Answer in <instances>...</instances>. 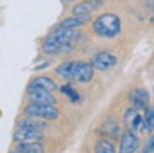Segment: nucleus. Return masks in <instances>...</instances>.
<instances>
[{
    "mask_svg": "<svg viewBox=\"0 0 154 153\" xmlns=\"http://www.w3.org/2000/svg\"><path fill=\"white\" fill-rule=\"evenodd\" d=\"M97 35L104 38H113L121 31V21L114 14H103L95 20L93 24Z\"/></svg>",
    "mask_w": 154,
    "mask_h": 153,
    "instance_id": "7ed1b4c3",
    "label": "nucleus"
},
{
    "mask_svg": "<svg viewBox=\"0 0 154 153\" xmlns=\"http://www.w3.org/2000/svg\"><path fill=\"white\" fill-rule=\"evenodd\" d=\"M139 147V139L133 130H126L121 138L118 153H135Z\"/></svg>",
    "mask_w": 154,
    "mask_h": 153,
    "instance_id": "9d476101",
    "label": "nucleus"
},
{
    "mask_svg": "<svg viewBox=\"0 0 154 153\" xmlns=\"http://www.w3.org/2000/svg\"><path fill=\"white\" fill-rule=\"evenodd\" d=\"M91 19V16H73L70 18H67L58 24L56 29H76L77 27H80L86 24Z\"/></svg>",
    "mask_w": 154,
    "mask_h": 153,
    "instance_id": "f8f14e48",
    "label": "nucleus"
},
{
    "mask_svg": "<svg viewBox=\"0 0 154 153\" xmlns=\"http://www.w3.org/2000/svg\"><path fill=\"white\" fill-rule=\"evenodd\" d=\"M128 101L135 109H146L149 105L150 95L145 88H134L128 93Z\"/></svg>",
    "mask_w": 154,
    "mask_h": 153,
    "instance_id": "0eeeda50",
    "label": "nucleus"
},
{
    "mask_svg": "<svg viewBox=\"0 0 154 153\" xmlns=\"http://www.w3.org/2000/svg\"><path fill=\"white\" fill-rule=\"evenodd\" d=\"M43 138V132L31 129L19 127L14 134V140L16 142H28V141H39Z\"/></svg>",
    "mask_w": 154,
    "mask_h": 153,
    "instance_id": "9b49d317",
    "label": "nucleus"
},
{
    "mask_svg": "<svg viewBox=\"0 0 154 153\" xmlns=\"http://www.w3.org/2000/svg\"><path fill=\"white\" fill-rule=\"evenodd\" d=\"M56 72L65 79L75 80L82 83L88 82L94 77L93 66L89 63L81 61L65 62L57 67Z\"/></svg>",
    "mask_w": 154,
    "mask_h": 153,
    "instance_id": "f03ea898",
    "label": "nucleus"
},
{
    "mask_svg": "<svg viewBox=\"0 0 154 153\" xmlns=\"http://www.w3.org/2000/svg\"><path fill=\"white\" fill-rule=\"evenodd\" d=\"M24 113L30 118H39L46 120H54L59 115V111L54 105L33 104V103L25 108Z\"/></svg>",
    "mask_w": 154,
    "mask_h": 153,
    "instance_id": "20e7f679",
    "label": "nucleus"
},
{
    "mask_svg": "<svg viewBox=\"0 0 154 153\" xmlns=\"http://www.w3.org/2000/svg\"><path fill=\"white\" fill-rule=\"evenodd\" d=\"M17 150L21 153H44V147L39 141L21 142Z\"/></svg>",
    "mask_w": 154,
    "mask_h": 153,
    "instance_id": "4468645a",
    "label": "nucleus"
},
{
    "mask_svg": "<svg viewBox=\"0 0 154 153\" xmlns=\"http://www.w3.org/2000/svg\"><path fill=\"white\" fill-rule=\"evenodd\" d=\"M103 130L105 133L104 134L109 136V137H117V134L119 132V129L117 127V124H116V122H107L105 123V125H104V129Z\"/></svg>",
    "mask_w": 154,
    "mask_h": 153,
    "instance_id": "a211bd4d",
    "label": "nucleus"
},
{
    "mask_svg": "<svg viewBox=\"0 0 154 153\" xmlns=\"http://www.w3.org/2000/svg\"><path fill=\"white\" fill-rule=\"evenodd\" d=\"M89 64L97 70L107 71L112 69L117 64V58L108 51H101L91 58Z\"/></svg>",
    "mask_w": 154,
    "mask_h": 153,
    "instance_id": "39448f33",
    "label": "nucleus"
},
{
    "mask_svg": "<svg viewBox=\"0 0 154 153\" xmlns=\"http://www.w3.org/2000/svg\"><path fill=\"white\" fill-rule=\"evenodd\" d=\"M96 153H115V150L108 140H100L96 145Z\"/></svg>",
    "mask_w": 154,
    "mask_h": 153,
    "instance_id": "f3484780",
    "label": "nucleus"
},
{
    "mask_svg": "<svg viewBox=\"0 0 154 153\" xmlns=\"http://www.w3.org/2000/svg\"><path fill=\"white\" fill-rule=\"evenodd\" d=\"M141 153H154V134L149 138L146 144L144 145Z\"/></svg>",
    "mask_w": 154,
    "mask_h": 153,
    "instance_id": "aec40b11",
    "label": "nucleus"
},
{
    "mask_svg": "<svg viewBox=\"0 0 154 153\" xmlns=\"http://www.w3.org/2000/svg\"><path fill=\"white\" fill-rule=\"evenodd\" d=\"M125 122L133 132H142L145 130V122L143 117L135 108H130L125 113Z\"/></svg>",
    "mask_w": 154,
    "mask_h": 153,
    "instance_id": "1a4fd4ad",
    "label": "nucleus"
},
{
    "mask_svg": "<svg viewBox=\"0 0 154 153\" xmlns=\"http://www.w3.org/2000/svg\"><path fill=\"white\" fill-rule=\"evenodd\" d=\"M145 130L148 132L154 130V107H147L145 109Z\"/></svg>",
    "mask_w": 154,
    "mask_h": 153,
    "instance_id": "dca6fc26",
    "label": "nucleus"
},
{
    "mask_svg": "<svg viewBox=\"0 0 154 153\" xmlns=\"http://www.w3.org/2000/svg\"><path fill=\"white\" fill-rule=\"evenodd\" d=\"M80 33L76 29H56L48 34L42 44V49L48 55L69 53L73 50Z\"/></svg>",
    "mask_w": 154,
    "mask_h": 153,
    "instance_id": "f257e3e1",
    "label": "nucleus"
},
{
    "mask_svg": "<svg viewBox=\"0 0 154 153\" xmlns=\"http://www.w3.org/2000/svg\"><path fill=\"white\" fill-rule=\"evenodd\" d=\"M29 101L33 104H56V99L53 96V93L45 90H39V92H34L29 93Z\"/></svg>",
    "mask_w": 154,
    "mask_h": 153,
    "instance_id": "ddd939ff",
    "label": "nucleus"
},
{
    "mask_svg": "<svg viewBox=\"0 0 154 153\" xmlns=\"http://www.w3.org/2000/svg\"><path fill=\"white\" fill-rule=\"evenodd\" d=\"M103 3V0H85L72 7V14L73 16H91L94 11L100 9Z\"/></svg>",
    "mask_w": 154,
    "mask_h": 153,
    "instance_id": "6e6552de",
    "label": "nucleus"
},
{
    "mask_svg": "<svg viewBox=\"0 0 154 153\" xmlns=\"http://www.w3.org/2000/svg\"><path fill=\"white\" fill-rule=\"evenodd\" d=\"M19 127H25V129H31V130H41L43 132L46 129V124L42 121H38L35 119H22L20 120L18 123Z\"/></svg>",
    "mask_w": 154,
    "mask_h": 153,
    "instance_id": "2eb2a0df",
    "label": "nucleus"
},
{
    "mask_svg": "<svg viewBox=\"0 0 154 153\" xmlns=\"http://www.w3.org/2000/svg\"><path fill=\"white\" fill-rule=\"evenodd\" d=\"M27 90L29 93L39 92V90L54 93V90H57V84L51 78L45 77V76H38L31 80V82L27 86Z\"/></svg>",
    "mask_w": 154,
    "mask_h": 153,
    "instance_id": "423d86ee",
    "label": "nucleus"
},
{
    "mask_svg": "<svg viewBox=\"0 0 154 153\" xmlns=\"http://www.w3.org/2000/svg\"><path fill=\"white\" fill-rule=\"evenodd\" d=\"M9 153H21V152H19L18 150H17V151H11V152H9Z\"/></svg>",
    "mask_w": 154,
    "mask_h": 153,
    "instance_id": "412c9836",
    "label": "nucleus"
},
{
    "mask_svg": "<svg viewBox=\"0 0 154 153\" xmlns=\"http://www.w3.org/2000/svg\"><path fill=\"white\" fill-rule=\"evenodd\" d=\"M62 93L65 96H67L71 102H76L79 99V96H78V93H76V90H74V88H72L69 84L64 85L63 87H62Z\"/></svg>",
    "mask_w": 154,
    "mask_h": 153,
    "instance_id": "6ab92c4d",
    "label": "nucleus"
}]
</instances>
